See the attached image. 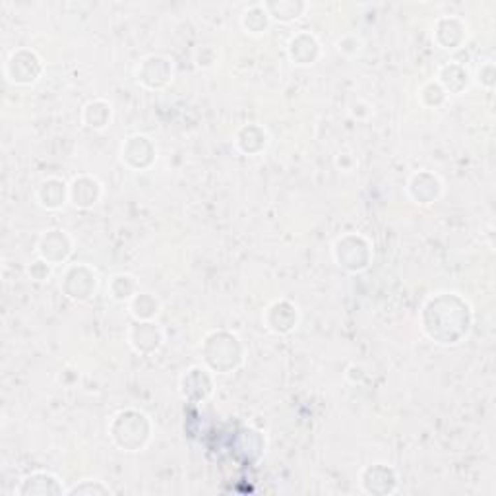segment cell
I'll use <instances>...</instances> for the list:
<instances>
[{
    "instance_id": "obj_1",
    "label": "cell",
    "mask_w": 496,
    "mask_h": 496,
    "mask_svg": "<svg viewBox=\"0 0 496 496\" xmlns=\"http://www.w3.org/2000/svg\"><path fill=\"white\" fill-rule=\"evenodd\" d=\"M264 8L268 12L271 17H279L283 22H289L293 17H299L306 8V4L303 2H289V0H283V2H266Z\"/></svg>"
}]
</instances>
